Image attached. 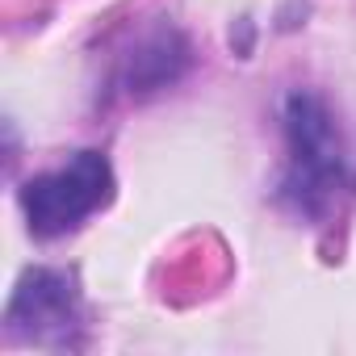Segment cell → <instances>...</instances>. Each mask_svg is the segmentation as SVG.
Segmentation results:
<instances>
[{"mask_svg": "<svg viewBox=\"0 0 356 356\" xmlns=\"http://www.w3.org/2000/svg\"><path fill=\"white\" fill-rule=\"evenodd\" d=\"M285 143H289L285 202L306 218L327 214L335 193L343 189V147L327 105L314 92H293L285 101Z\"/></svg>", "mask_w": 356, "mask_h": 356, "instance_id": "1", "label": "cell"}, {"mask_svg": "<svg viewBox=\"0 0 356 356\" xmlns=\"http://www.w3.org/2000/svg\"><path fill=\"white\" fill-rule=\"evenodd\" d=\"M109 197H113L109 159L97 151H80V155H72V163H63L47 176H34L22 189V210L38 239H59V235L76 231L84 218H92L97 210H105Z\"/></svg>", "mask_w": 356, "mask_h": 356, "instance_id": "2", "label": "cell"}, {"mask_svg": "<svg viewBox=\"0 0 356 356\" xmlns=\"http://www.w3.org/2000/svg\"><path fill=\"white\" fill-rule=\"evenodd\" d=\"M9 335L34 339V343H72L80 327V302L76 285L55 268H34L17 281L9 302Z\"/></svg>", "mask_w": 356, "mask_h": 356, "instance_id": "3", "label": "cell"}, {"mask_svg": "<svg viewBox=\"0 0 356 356\" xmlns=\"http://www.w3.org/2000/svg\"><path fill=\"white\" fill-rule=\"evenodd\" d=\"M189 63V47L176 30H155L151 38L138 42V51H130L122 84L126 92H155L163 84H172Z\"/></svg>", "mask_w": 356, "mask_h": 356, "instance_id": "4", "label": "cell"}]
</instances>
